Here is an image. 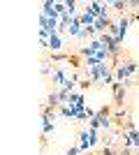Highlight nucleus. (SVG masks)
I'll return each instance as SVG.
<instances>
[{"mask_svg": "<svg viewBox=\"0 0 139 155\" xmlns=\"http://www.w3.org/2000/svg\"><path fill=\"white\" fill-rule=\"evenodd\" d=\"M139 74V63H134L132 58H123L116 67H114V77H116V81H123V84H134V77Z\"/></svg>", "mask_w": 139, "mask_h": 155, "instance_id": "nucleus-1", "label": "nucleus"}, {"mask_svg": "<svg viewBox=\"0 0 139 155\" xmlns=\"http://www.w3.org/2000/svg\"><path fill=\"white\" fill-rule=\"evenodd\" d=\"M100 143V139H98V132L95 130H88V127H84V130H79V146L81 148V153H91V148H95Z\"/></svg>", "mask_w": 139, "mask_h": 155, "instance_id": "nucleus-2", "label": "nucleus"}, {"mask_svg": "<svg viewBox=\"0 0 139 155\" xmlns=\"http://www.w3.org/2000/svg\"><path fill=\"white\" fill-rule=\"evenodd\" d=\"M111 93H114V107H116V109H125L127 86L123 84V81H114L111 84Z\"/></svg>", "mask_w": 139, "mask_h": 155, "instance_id": "nucleus-3", "label": "nucleus"}, {"mask_svg": "<svg viewBox=\"0 0 139 155\" xmlns=\"http://www.w3.org/2000/svg\"><path fill=\"white\" fill-rule=\"evenodd\" d=\"M65 39H67V37H63V35H58V32H56V35H51V37H49L46 49H51V53H60V49L65 46Z\"/></svg>", "mask_w": 139, "mask_h": 155, "instance_id": "nucleus-4", "label": "nucleus"}, {"mask_svg": "<svg viewBox=\"0 0 139 155\" xmlns=\"http://www.w3.org/2000/svg\"><path fill=\"white\" fill-rule=\"evenodd\" d=\"M46 104H49L51 109H56V111H58L60 107H63V100H60V93L56 91V88H53V91L49 93V95H46Z\"/></svg>", "mask_w": 139, "mask_h": 155, "instance_id": "nucleus-5", "label": "nucleus"}, {"mask_svg": "<svg viewBox=\"0 0 139 155\" xmlns=\"http://www.w3.org/2000/svg\"><path fill=\"white\" fill-rule=\"evenodd\" d=\"M67 104L74 107V109H79V111H84L86 109V107H84V93H72L70 100H67Z\"/></svg>", "mask_w": 139, "mask_h": 155, "instance_id": "nucleus-6", "label": "nucleus"}, {"mask_svg": "<svg viewBox=\"0 0 139 155\" xmlns=\"http://www.w3.org/2000/svg\"><path fill=\"white\" fill-rule=\"evenodd\" d=\"M114 123L118 125V127H123V125L127 123V109H116L114 111Z\"/></svg>", "mask_w": 139, "mask_h": 155, "instance_id": "nucleus-7", "label": "nucleus"}, {"mask_svg": "<svg viewBox=\"0 0 139 155\" xmlns=\"http://www.w3.org/2000/svg\"><path fill=\"white\" fill-rule=\"evenodd\" d=\"M109 7L114 12H118V16L121 14H127V0H114V2H109Z\"/></svg>", "mask_w": 139, "mask_h": 155, "instance_id": "nucleus-8", "label": "nucleus"}, {"mask_svg": "<svg viewBox=\"0 0 139 155\" xmlns=\"http://www.w3.org/2000/svg\"><path fill=\"white\" fill-rule=\"evenodd\" d=\"M67 60H70V53H65V51L51 53V56H49V63H67Z\"/></svg>", "mask_w": 139, "mask_h": 155, "instance_id": "nucleus-9", "label": "nucleus"}, {"mask_svg": "<svg viewBox=\"0 0 139 155\" xmlns=\"http://www.w3.org/2000/svg\"><path fill=\"white\" fill-rule=\"evenodd\" d=\"M49 132H53V118H44L42 116V134H49Z\"/></svg>", "mask_w": 139, "mask_h": 155, "instance_id": "nucleus-10", "label": "nucleus"}, {"mask_svg": "<svg viewBox=\"0 0 139 155\" xmlns=\"http://www.w3.org/2000/svg\"><path fill=\"white\" fill-rule=\"evenodd\" d=\"M67 155H84V153H81V148H79V146H72V148L67 150Z\"/></svg>", "mask_w": 139, "mask_h": 155, "instance_id": "nucleus-11", "label": "nucleus"}, {"mask_svg": "<svg viewBox=\"0 0 139 155\" xmlns=\"http://www.w3.org/2000/svg\"><path fill=\"white\" fill-rule=\"evenodd\" d=\"M137 155H139V153H137Z\"/></svg>", "mask_w": 139, "mask_h": 155, "instance_id": "nucleus-12", "label": "nucleus"}]
</instances>
